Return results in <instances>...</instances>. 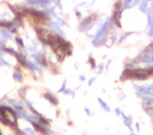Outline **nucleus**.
<instances>
[{
	"label": "nucleus",
	"mask_w": 153,
	"mask_h": 135,
	"mask_svg": "<svg viewBox=\"0 0 153 135\" xmlns=\"http://www.w3.org/2000/svg\"><path fill=\"white\" fill-rule=\"evenodd\" d=\"M95 81H96V78H91V79L90 80H89V82H88V85L89 86H92L93 85V83H94V82Z\"/></svg>",
	"instance_id": "72a5a7b5"
},
{
	"label": "nucleus",
	"mask_w": 153,
	"mask_h": 135,
	"mask_svg": "<svg viewBox=\"0 0 153 135\" xmlns=\"http://www.w3.org/2000/svg\"><path fill=\"white\" fill-rule=\"evenodd\" d=\"M123 0H118L114 5V12H112V22L116 25L119 28H122V24H121V16L123 13Z\"/></svg>",
	"instance_id": "423d86ee"
},
{
	"label": "nucleus",
	"mask_w": 153,
	"mask_h": 135,
	"mask_svg": "<svg viewBox=\"0 0 153 135\" xmlns=\"http://www.w3.org/2000/svg\"><path fill=\"white\" fill-rule=\"evenodd\" d=\"M0 105H1V104H0Z\"/></svg>",
	"instance_id": "79ce46f5"
},
{
	"label": "nucleus",
	"mask_w": 153,
	"mask_h": 135,
	"mask_svg": "<svg viewBox=\"0 0 153 135\" xmlns=\"http://www.w3.org/2000/svg\"><path fill=\"white\" fill-rule=\"evenodd\" d=\"M84 111H86V114L89 115V116H92V115H93L92 111H91V110H90V109H89V108H86H86H84Z\"/></svg>",
	"instance_id": "f704fd0d"
},
{
	"label": "nucleus",
	"mask_w": 153,
	"mask_h": 135,
	"mask_svg": "<svg viewBox=\"0 0 153 135\" xmlns=\"http://www.w3.org/2000/svg\"><path fill=\"white\" fill-rule=\"evenodd\" d=\"M140 5V10L144 14H147L148 10H149V1L148 0H141L139 3Z\"/></svg>",
	"instance_id": "6ab92c4d"
},
{
	"label": "nucleus",
	"mask_w": 153,
	"mask_h": 135,
	"mask_svg": "<svg viewBox=\"0 0 153 135\" xmlns=\"http://www.w3.org/2000/svg\"><path fill=\"white\" fill-rule=\"evenodd\" d=\"M10 63L3 58V51L0 49V66H8Z\"/></svg>",
	"instance_id": "b1692460"
},
{
	"label": "nucleus",
	"mask_w": 153,
	"mask_h": 135,
	"mask_svg": "<svg viewBox=\"0 0 153 135\" xmlns=\"http://www.w3.org/2000/svg\"><path fill=\"white\" fill-rule=\"evenodd\" d=\"M43 96L45 100H47L51 105H53V106H57V105H58V103H59L58 98H57L54 93H52V92H50V91L44 92Z\"/></svg>",
	"instance_id": "ddd939ff"
},
{
	"label": "nucleus",
	"mask_w": 153,
	"mask_h": 135,
	"mask_svg": "<svg viewBox=\"0 0 153 135\" xmlns=\"http://www.w3.org/2000/svg\"><path fill=\"white\" fill-rule=\"evenodd\" d=\"M88 61H89V64L91 65V68L92 69L96 68V61H95V59L93 58V57H90Z\"/></svg>",
	"instance_id": "cd10ccee"
},
{
	"label": "nucleus",
	"mask_w": 153,
	"mask_h": 135,
	"mask_svg": "<svg viewBox=\"0 0 153 135\" xmlns=\"http://www.w3.org/2000/svg\"><path fill=\"white\" fill-rule=\"evenodd\" d=\"M0 123L13 130L19 128L18 116L14 108L6 105H0Z\"/></svg>",
	"instance_id": "f03ea898"
},
{
	"label": "nucleus",
	"mask_w": 153,
	"mask_h": 135,
	"mask_svg": "<svg viewBox=\"0 0 153 135\" xmlns=\"http://www.w3.org/2000/svg\"><path fill=\"white\" fill-rule=\"evenodd\" d=\"M10 135H13V134H10Z\"/></svg>",
	"instance_id": "a19ab883"
},
{
	"label": "nucleus",
	"mask_w": 153,
	"mask_h": 135,
	"mask_svg": "<svg viewBox=\"0 0 153 135\" xmlns=\"http://www.w3.org/2000/svg\"><path fill=\"white\" fill-rule=\"evenodd\" d=\"M16 59L18 61L19 65L24 68H26V62H27V57H26V54H24L23 51H19L18 54L16 56Z\"/></svg>",
	"instance_id": "4468645a"
},
{
	"label": "nucleus",
	"mask_w": 153,
	"mask_h": 135,
	"mask_svg": "<svg viewBox=\"0 0 153 135\" xmlns=\"http://www.w3.org/2000/svg\"><path fill=\"white\" fill-rule=\"evenodd\" d=\"M12 36H13V34L10 33V31H8V29H5V28L0 29V37H1V39L3 40L4 42L12 40L13 39Z\"/></svg>",
	"instance_id": "2eb2a0df"
},
{
	"label": "nucleus",
	"mask_w": 153,
	"mask_h": 135,
	"mask_svg": "<svg viewBox=\"0 0 153 135\" xmlns=\"http://www.w3.org/2000/svg\"><path fill=\"white\" fill-rule=\"evenodd\" d=\"M121 116H122V119H123V124H124V125L126 126L127 128H128L129 131L133 132V129H132V121L130 119V117L126 116V115H125L123 112H122V114H121Z\"/></svg>",
	"instance_id": "a211bd4d"
},
{
	"label": "nucleus",
	"mask_w": 153,
	"mask_h": 135,
	"mask_svg": "<svg viewBox=\"0 0 153 135\" xmlns=\"http://www.w3.org/2000/svg\"><path fill=\"white\" fill-rule=\"evenodd\" d=\"M148 37H150V38L153 37V23L148 27Z\"/></svg>",
	"instance_id": "7c9ffc66"
},
{
	"label": "nucleus",
	"mask_w": 153,
	"mask_h": 135,
	"mask_svg": "<svg viewBox=\"0 0 153 135\" xmlns=\"http://www.w3.org/2000/svg\"><path fill=\"white\" fill-rule=\"evenodd\" d=\"M115 114H116L117 116H121V114H122V111H121V109L120 108L115 109Z\"/></svg>",
	"instance_id": "473e14b6"
},
{
	"label": "nucleus",
	"mask_w": 153,
	"mask_h": 135,
	"mask_svg": "<svg viewBox=\"0 0 153 135\" xmlns=\"http://www.w3.org/2000/svg\"><path fill=\"white\" fill-rule=\"evenodd\" d=\"M23 131L25 132L26 135H35V131L33 128H30V127H26L23 129Z\"/></svg>",
	"instance_id": "393cba45"
},
{
	"label": "nucleus",
	"mask_w": 153,
	"mask_h": 135,
	"mask_svg": "<svg viewBox=\"0 0 153 135\" xmlns=\"http://www.w3.org/2000/svg\"><path fill=\"white\" fill-rule=\"evenodd\" d=\"M30 57L33 59L35 62H37L42 67H48V61L46 59L45 54L40 50H35L33 52H30Z\"/></svg>",
	"instance_id": "6e6552de"
},
{
	"label": "nucleus",
	"mask_w": 153,
	"mask_h": 135,
	"mask_svg": "<svg viewBox=\"0 0 153 135\" xmlns=\"http://www.w3.org/2000/svg\"><path fill=\"white\" fill-rule=\"evenodd\" d=\"M65 95H67V94H69V95H71V98H75V92L73 91V90H71V89H69V88H67V89L65 90V91L63 92Z\"/></svg>",
	"instance_id": "bb28decb"
},
{
	"label": "nucleus",
	"mask_w": 153,
	"mask_h": 135,
	"mask_svg": "<svg viewBox=\"0 0 153 135\" xmlns=\"http://www.w3.org/2000/svg\"><path fill=\"white\" fill-rule=\"evenodd\" d=\"M66 89H67V80H65V81L63 82V85H61V87L59 88L57 92H58V93H63Z\"/></svg>",
	"instance_id": "c85d7f7f"
},
{
	"label": "nucleus",
	"mask_w": 153,
	"mask_h": 135,
	"mask_svg": "<svg viewBox=\"0 0 153 135\" xmlns=\"http://www.w3.org/2000/svg\"><path fill=\"white\" fill-rule=\"evenodd\" d=\"M137 96L142 100H148L153 98V83L149 85H135Z\"/></svg>",
	"instance_id": "39448f33"
},
{
	"label": "nucleus",
	"mask_w": 153,
	"mask_h": 135,
	"mask_svg": "<svg viewBox=\"0 0 153 135\" xmlns=\"http://www.w3.org/2000/svg\"><path fill=\"white\" fill-rule=\"evenodd\" d=\"M141 0H123V10H129L137 4L140 3Z\"/></svg>",
	"instance_id": "f3484780"
},
{
	"label": "nucleus",
	"mask_w": 153,
	"mask_h": 135,
	"mask_svg": "<svg viewBox=\"0 0 153 135\" xmlns=\"http://www.w3.org/2000/svg\"><path fill=\"white\" fill-rule=\"evenodd\" d=\"M13 79L16 82H19V83L23 81V73L21 72L20 69H15L14 72H13Z\"/></svg>",
	"instance_id": "4be33fe9"
},
{
	"label": "nucleus",
	"mask_w": 153,
	"mask_h": 135,
	"mask_svg": "<svg viewBox=\"0 0 153 135\" xmlns=\"http://www.w3.org/2000/svg\"><path fill=\"white\" fill-rule=\"evenodd\" d=\"M109 24H110V19H106L104 22H101L99 24L97 31L95 34L94 38L92 40V45L94 47H99L102 44H104L106 42V40L108 39V33H109L110 28H109Z\"/></svg>",
	"instance_id": "7ed1b4c3"
},
{
	"label": "nucleus",
	"mask_w": 153,
	"mask_h": 135,
	"mask_svg": "<svg viewBox=\"0 0 153 135\" xmlns=\"http://www.w3.org/2000/svg\"><path fill=\"white\" fill-rule=\"evenodd\" d=\"M102 70H103V65L100 64V65H99V67H98V70H97V72H98V73H101V72H102Z\"/></svg>",
	"instance_id": "c9c22d12"
},
{
	"label": "nucleus",
	"mask_w": 153,
	"mask_h": 135,
	"mask_svg": "<svg viewBox=\"0 0 153 135\" xmlns=\"http://www.w3.org/2000/svg\"><path fill=\"white\" fill-rule=\"evenodd\" d=\"M8 104L12 108H14L15 110H20V109L24 108V105L18 100H15V98H10L8 100Z\"/></svg>",
	"instance_id": "dca6fc26"
},
{
	"label": "nucleus",
	"mask_w": 153,
	"mask_h": 135,
	"mask_svg": "<svg viewBox=\"0 0 153 135\" xmlns=\"http://www.w3.org/2000/svg\"><path fill=\"white\" fill-rule=\"evenodd\" d=\"M98 22V15L97 14H91L86 16L84 20L80 22L79 24V31H86L88 33L92 27L94 26L96 23Z\"/></svg>",
	"instance_id": "0eeeda50"
},
{
	"label": "nucleus",
	"mask_w": 153,
	"mask_h": 135,
	"mask_svg": "<svg viewBox=\"0 0 153 135\" xmlns=\"http://www.w3.org/2000/svg\"><path fill=\"white\" fill-rule=\"evenodd\" d=\"M153 78V73L150 69V66L145 68H133V67H127L123 70L121 75V81L126 80H135V81H146V80Z\"/></svg>",
	"instance_id": "f257e3e1"
},
{
	"label": "nucleus",
	"mask_w": 153,
	"mask_h": 135,
	"mask_svg": "<svg viewBox=\"0 0 153 135\" xmlns=\"http://www.w3.org/2000/svg\"><path fill=\"white\" fill-rule=\"evenodd\" d=\"M14 131H15V133H16V135H26V134H25V132L23 131V130L19 129V128H17V129L14 130Z\"/></svg>",
	"instance_id": "2f4dec72"
},
{
	"label": "nucleus",
	"mask_w": 153,
	"mask_h": 135,
	"mask_svg": "<svg viewBox=\"0 0 153 135\" xmlns=\"http://www.w3.org/2000/svg\"><path fill=\"white\" fill-rule=\"evenodd\" d=\"M31 126H33V128L35 129V132H39L41 135H51L52 134V132H51V130H50V127L41 124L38 119L35 122H33V123H31Z\"/></svg>",
	"instance_id": "1a4fd4ad"
},
{
	"label": "nucleus",
	"mask_w": 153,
	"mask_h": 135,
	"mask_svg": "<svg viewBox=\"0 0 153 135\" xmlns=\"http://www.w3.org/2000/svg\"><path fill=\"white\" fill-rule=\"evenodd\" d=\"M25 105H26V107H27V109H28L29 111H30L31 113H33V114H35V116H38V117H40V116H42V113H40L39 111L37 110V109L35 108V107H33V105L31 104L30 102H29V101H26V103H25Z\"/></svg>",
	"instance_id": "aec40b11"
},
{
	"label": "nucleus",
	"mask_w": 153,
	"mask_h": 135,
	"mask_svg": "<svg viewBox=\"0 0 153 135\" xmlns=\"http://www.w3.org/2000/svg\"><path fill=\"white\" fill-rule=\"evenodd\" d=\"M135 126H137V131H140V125H139V123L135 124Z\"/></svg>",
	"instance_id": "4c0bfd02"
},
{
	"label": "nucleus",
	"mask_w": 153,
	"mask_h": 135,
	"mask_svg": "<svg viewBox=\"0 0 153 135\" xmlns=\"http://www.w3.org/2000/svg\"><path fill=\"white\" fill-rule=\"evenodd\" d=\"M26 68H28L29 70L33 71V72H39V73H43V67L41 65H39L37 62L31 60H27L26 62Z\"/></svg>",
	"instance_id": "f8f14e48"
},
{
	"label": "nucleus",
	"mask_w": 153,
	"mask_h": 135,
	"mask_svg": "<svg viewBox=\"0 0 153 135\" xmlns=\"http://www.w3.org/2000/svg\"><path fill=\"white\" fill-rule=\"evenodd\" d=\"M130 135H135V132H131Z\"/></svg>",
	"instance_id": "58836bf2"
},
{
	"label": "nucleus",
	"mask_w": 153,
	"mask_h": 135,
	"mask_svg": "<svg viewBox=\"0 0 153 135\" xmlns=\"http://www.w3.org/2000/svg\"><path fill=\"white\" fill-rule=\"evenodd\" d=\"M26 91H27V88L26 87H22L19 89V94H20L22 98H24L25 95H26Z\"/></svg>",
	"instance_id": "c756f323"
},
{
	"label": "nucleus",
	"mask_w": 153,
	"mask_h": 135,
	"mask_svg": "<svg viewBox=\"0 0 153 135\" xmlns=\"http://www.w3.org/2000/svg\"><path fill=\"white\" fill-rule=\"evenodd\" d=\"M15 41H16L17 45H18V47H20L21 49H24L25 48V44H24V41H23V39L21 37H16L15 38Z\"/></svg>",
	"instance_id": "5701e85b"
},
{
	"label": "nucleus",
	"mask_w": 153,
	"mask_h": 135,
	"mask_svg": "<svg viewBox=\"0 0 153 135\" xmlns=\"http://www.w3.org/2000/svg\"><path fill=\"white\" fill-rule=\"evenodd\" d=\"M153 63V42L149 43L133 60V64H152Z\"/></svg>",
	"instance_id": "20e7f679"
},
{
	"label": "nucleus",
	"mask_w": 153,
	"mask_h": 135,
	"mask_svg": "<svg viewBox=\"0 0 153 135\" xmlns=\"http://www.w3.org/2000/svg\"><path fill=\"white\" fill-rule=\"evenodd\" d=\"M46 25H47L48 29H50L51 31H53V33H55V34H58V35L65 37V33H64V31L61 29V26L57 22H54V21H52V20H49L47 23H46Z\"/></svg>",
	"instance_id": "9b49d317"
},
{
	"label": "nucleus",
	"mask_w": 153,
	"mask_h": 135,
	"mask_svg": "<svg viewBox=\"0 0 153 135\" xmlns=\"http://www.w3.org/2000/svg\"><path fill=\"white\" fill-rule=\"evenodd\" d=\"M132 31H128V33H126V34H124V35L122 36V37L120 38V39H119V41H118V43L119 44H121L122 43L123 41H124L125 39H126V38H128V36H130V35H132Z\"/></svg>",
	"instance_id": "a878e982"
},
{
	"label": "nucleus",
	"mask_w": 153,
	"mask_h": 135,
	"mask_svg": "<svg viewBox=\"0 0 153 135\" xmlns=\"http://www.w3.org/2000/svg\"><path fill=\"white\" fill-rule=\"evenodd\" d=\"M0 135H3V133H2V131L0 130Z\"/></svg>",
	"instance_id": "ea45409f"
},
{
	"label": "nucleus",
	"mask_w": 153,
	"mask_h": 135,
	"mask_svg": "<svg viewBox=\"0 0 153 135\" xmlns=\"http://www.w3.org/2000/svg\"><path fill=\"white\" fill-rule=\"evenodd\" d=\"M79 81L80 82H84V81H86V77H84V75H79Z\"/></svg>",
	"instance_id": "e433bc0d"
},
{
	"label": "nucleus",
	"mask_w": 153,
	"mask_h": 135,
	"mask_svg": "<svg viewBox=\"0 0 153 135\" xmlns=\"http://www.w3.org/2000/svg\"><path fill=\"white\" fill-rule=\"evenodd\" d=\"M26 2L37 7H47L52 4H57V0H26Z\"/></svg>",
	"instance_id": "9d476101"
},
{
	"label": "nucleus",
	"mask_w": 153,
	"mask_h": 135,
	"mask_svg": "<svg viewBox=\"0 0 153 135\" xmlns=\"http://www.w3.org/2000/svg\"><path fill=\"white\" fill-rule=\"evenodd\" d=\"M97 101H98V103H99V105H100V107L102 108V110H104L106 113L112 112V110H110V107L108 106V104L105 102V101H103L101 98H97Z\"/></svg>",
	"instance_id": "412c9836"
}]
</instances>
